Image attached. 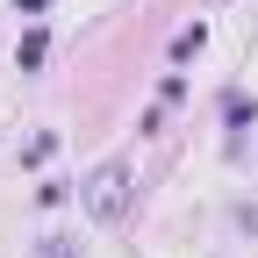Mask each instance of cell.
<instances>
[{
  "mask_svg": "<svg viewBox=\"0 0 258 258\" xmlns=\"http://www.w3.org/2000/svg\"><path fill=\"white\" fill-rule=\"evenodd\" d=\"M79 201H86L93 222H122L129 215V158H108V165L79 186Z\"/></svg>",
  "mask_w": 258,
  "mask_h": 258,
  "instance_id": "1",
  "label": "cell"
},
{
  "mask_svg": "<svg viewBox=\"0 0 258 258\" xmlns=\"http://www.w3.org/2000/svg\"><path fill=\"white\" fill-rule=\"evenodd\" d=\"M222 122H230V129H251V122H258V101H251L244 86H230V93H222Z\"/></svg>",
  "mask_w": 258,
  "mask_h": 258,
  "instance_id": "2",
  "label": "cell"
},
{
  "mask_svg": "<svg viewBox=\"0 0 258 258\" xmlns=\"http://www.w3.org/2000/svg\"><path fill=\"white\" fill-rule=\"evenodd\" d=\"M201 43H208V22H186L179 36H172V57L186 64V57H201Z\"/></svg>",
  "mask_w": 258,
  "mask_h": 258,
  "instance_id": "3",
  "label": "cell"
},
{
  "mask_svg": "<svg viewBox=\"0 0 258 258\" xmlns=\"http://www.w3.org/2000/svg\"><path fill=\"white\" fill-rule=\"evenodd\" d=\"M43 50H50V36H43V29H29V36H22V50H15V57H22V72H36V64H43Z\"/></svg>",
  "mask_w": 258,
  "mask_h": 258,
  "instance_id": "4",
  "label": "cell"
},
{
  "mask_svg": "<svg viewBox=\"0 0 258 258\" xmlns=\"http://www.w3.org/2000/svg\"><path fill=\"white\" fill-rule=\"evenodd\" d=\"M36 258H72V237H43V251Z\"/></svg>",
  "mask_w": 258,
  "mask_h": 258,
  "instance_id": "5",
  "label": "cell"
},
{
  "mask_svg": "<svg viewBox=\"0 0 258 258\" xmlns=\"http://www.w3.org/2000/svg\"><path fill=\"white\" fill-rule=\"evenodd\" d=\"M15 8H22V15H43V8H50V0H15Z\"/></svg>",
  "mask_w": 258,
  "mask_h": 258,
  "instance_id": "6",
  "label": "cell"
}]
</instances>
